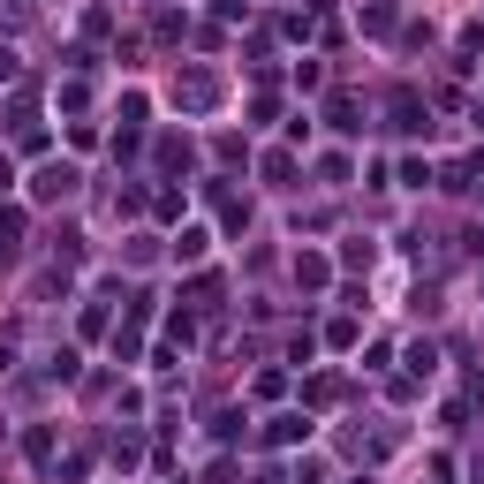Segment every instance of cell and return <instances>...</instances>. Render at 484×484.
<instances>
[{
	"label": "cell",
	"instance_id": "cell-2",
	"mask_svg": "<svg viewBox=\"0 0 484 484\" xmlns=\"http://www.w3.org/2000/svg\"><path fill=\"white\" fill-rule=\"evenodd\" d=\"M326 280H333V265L318 258V250H303V258H296V288H310V296H318Z\"/></svg>",
	"mask_w": 484,
	"mask_h": 484
},
{
	"label": "cell",
	"instance_id": "cell-8",
	"mask_svg": "<svg viewBox=\"0 0 484 484\" xmlns=\"http://www.w3.org/2000/svg\"><path fill=\"white\" fill-rule=\"evenodd\" d=\"M477 484H484V461H477Z\"/></svg>",
	"mask_w": 484,
	"mask_h": 484
},
{
	"label": "cell",
	"instance_id": "cell-3",
	"mask_svg": "<svg viewBox=\"0 0 484 484\" xmlns=\"http://www.w3.org/2000/svg\"><path fill=\"white\" fill-rule=\"evenodd\" d=\"M272 447H296V439H310V416H272Z\"/></svg>",
	"mask_w": 484,
	"mask_h": 484
},
{
	"label": "cell",
	"instance_id": "cell-4",
	"mask_svg": "<svg viewBox=\"0 0 484 484\" xmlns=\"http://www.w3.org/2000/svg\"><path fill=\"white\" fill-rule=\"evenodd\" d=\"M204 250H213V235H204V227H182V235H175V258H182V265H197Z\"/></svg>",
	"mask_w": 484,
	"mask_h": 484
},
{
	"label": "cell",
	"instance_id": "cell-7",
	"mask_svg": "<svg viewBox=\"0 0 484 484\" xmlns=\"http://www.w3.org/2000/svg\"><path fill=\"white\" fill-rule=\"evenodd\" d=\"M0 189H15V159L8 152H0Z\"/></svg>",
	"mask_w": 484,
	"mask_h": 484
},
{
	"label": "cell",
	"instance_id": "cell-1",
	"mask_svg": "<svg viewBox=\"0 0 484 484\" xmlns=\"http://www.w3.org/2000/svg\"><path fill=\"white\" fill-rule=\"evenodd\" d=\"M31 197H38V204H61V197H76V166H69V159L38 166V175H31Z\"/></svg>",
	"mask_w": 484,
	"mask_h": 484
},
{
	"label": "cell",
	"instance_id": "cell-5",
	"mask_svg": "<svg viewBox=\"0 0 484 484\" xmlns=\"http://www.w3.org/2000/svg\"><path fill=\"white\" fill-rule=\"evenodd\" d=\"M326 121H333L341 137H356V129H364V121H356V99H333V107H326Z\"/></svg>",
	"mask_w": 484,
	"mask_h": 484
},
{
	"label": "cell",
	"instance_id": "cell-6",
	"mask_svg": "<svg viewBox=\"0 0 484 484\" xmlns=\"http://www.w3.org/2000/svg\"><path fill=\"white\" fill-rule=\"evenodd\" d=\"M15 235H24V213H15V204H8V213H0V258H8V250H15Z\"/></svg>",
	"mask_w": 484,
	"mask_h": 484
}]
</instances>
